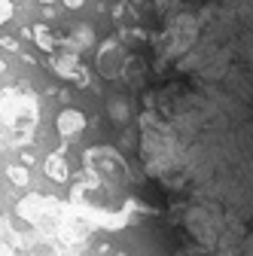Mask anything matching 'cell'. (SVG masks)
I'll return each instance as SVG.
<instances>
[{
	"instance_id": "1",
	"label": "cell",
	"mask_w": 253,
	"mask_h": 256,
	"mask_svg": "<svg viewBox=\"0 0 253 256\" xmlns=\"http://www.w3.org/2000/svg\"><path fill=\"white\" fill-rule=\"evenodd\" d=\"M171 10L192 30L177 68L253 86V0H171Z\"/></svg>"
},
{
	"instance_id": "2",
	"label": "cell",
	"mask_w": 253,
	"mask_h": 256,
	"mask_svg": "<svg viewBox=\"0 0 253 256\" xmlns=\"http://www.w3.org/2000/svg\"><path fill=\"white\" fill-rule=\"evenodd\" d=\"M52 70L58 74V76H64V80H74V82H80V86H88V74H86V68L80 64V58H76V52H58V55H52Z\"/></svg>"
},
{
	"instance_id": "3",
	"label": "cell",
	"mask_w": 253,
	"mask_h": 256,
	"mask_svg": "<svg viewBox=\"0 0 253 256\" xmlns=\"http://www.w3.org/2000/svg\"><path fill=\"white\" fill-rule=\"evenodd\" d=\"M125 61H128V55H125V49L116 43V40H107L101 49H98V70L104 76H119Z\"/></svg>"
},
{
	"instance_id": "4",
	"label": "cell",
	"mask_w": 253,
	"mask_h": 256,
	"mask_svg": "<svg viewBox=\"0 0 253 256\" xmlns=\"http://www.w3.org/2000/svg\"><path fill=\"white\" fill-rule=\"evenodd\" d=\"M55 125H58V134H61V138H74V134H80L82 128H86V116L70 107V110H61V113H58Z\"/></svg>"
},
{
	"instance_id": "5",
	"label": "cell",
	"mask_w": 253,
	"mask_h": 256,
	"mask_svg": "<svg viewBox=\"0 0 253 256\" xmlns=\"http://www.w3.org/2000/svg\"><path fill=\"white\" fill-rule=\"evenodd\" d=\"M46 174H49V180H58V183H64L68 180V162H64V156L61 152H52L49 158H46Z\"/></svg>"
},
{
	"instance_id": "6",
	"label": "cell",
	"mask_w": 253,
	"mask_h": 256,
	"mask_svg": "<svg viewBox=\"0 0 253 256\" xmlns=\"http://www.w3.org/2000/svg\"><path fill=\"white\" fill-rule=\"evenodd\" d=\"M30 37H34V43H37L43 52H52V49H55V37L49 34L46 24H34V28H30Z\"/></svg>"
},
{
	"instance_id": "7",
	"label": "cell",
	"mask_w": 253,
	"mask_h": 256,
	"mask_svg": "<svg viewBox=\"0 0 253 256\" xmlns=\"http://www.w3.org/2000/svg\"><path fill=\"white\" fill-rule=\"evenodd\" d=\"M68 46H70V52H76V49H86V46H92V28H76L74 34L68 37Z\"/></svg>"
},
{
	"instance_id": "8",
	"label": "cell",
	"mask_w": 253,
	"mask_h": 256,
	"mask_svg": "<svg viewBox=\"0 0 253 256\" xmlns=\"http://www.w3.org/2000/svg\"><path fill=\"white\" fill-rule=\"evenodd\" d=\"M6 177H10L16 186H28V183H30V174H28V168H22V165H12V168L6 171Z\"/></svg>"
},
{
	"instance_id": "9",
	"label": "cell",
	"mask_w": 253,
	"mask_h": 256,
	"mask_svg": "<svg viewBox=\"0 0 253 256\" xmlns=\"http://www.w3.org/2000/svg\"><path fill=\"white\" fill-rule=\"evenodd\" d=\"M12 18V0H0V22Z\"/></svg>"
},
{
	"instance_id": "10",
	"label": "cell",
	"mask_w": 253,
	"mask_h": 256,
	"mask_svg": "<svg viewBox=\"0 0 253 256\" xmlns=\"http://www.w3.org/2000/svg\"><path fill=\"white\" fill-rule=\"evenodd\" d=\"M0 49H10V52H16V49H18V43H16L12 37H0Z\"/></svg>"
},
{
	"instance_id": "11",
	"label": "cell",
	"mask_w": 253,
	"mask_h": 256,
	"mask_svg": "<svg viewBox=\"0 0 253 256\" xmlns=\"http://www.w3.org/2000/svg\"><path fill=\"white\" fill-rule=\"evenodd\" d=\"M86 4V0H64V6H70V10H80Z\"/></svg>"
},
{
	"instance_id": "12",
	"label": "cell",
	"mask_w": 253,
	"mask_h": 256,
	"mask_svg": "<svg viewBox=\"0 0 253 256\" xmlns=\"http://www.w3.org/2000/svg\"><path fill=\"white\" fill-rule=\"evenodd\" d=\"M40 4H55V0H40Z\"/></svg>"
},
{
	"instance_id": "13",
	"label": "cell",
	"mask_w": 253,
	"mask_h": 256,
	"mask_svg": "<svg viewBox=\"0 0 253 256\" xmlns=\"http://www.w3.org/2000/svg\"><path fill=\"white\" fill-rule=\"evenodd\" d=\"M0 70H4V61H0Z\"/></svg>"
},
{
	"instance_id": "14",
	"label": "cell",
	"mask_w": 253,
	"mask_h": 256,
	"mask_svg": "<svg viewBox=\"0 0 253 256\" xmlns=\"http://www.w3.org/2000/svg\"><path fill=\"white\" fill-rule=\"evenodd\" d=\"M12 4H16V0H12Z\"/></svg>"
}]
</instances>
